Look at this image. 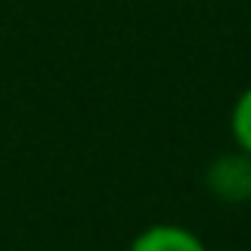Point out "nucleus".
Masks as SVG:
<instances>
[{"label":"nucleus","mask_w":251,"mask_h":251,"mask_svg":"<svg viewBox=\"0 0 251 251\" xmlns=\"http://www.w3.org/2000/svg\"><path fill=\"white\" fill-rule=\"evenodd\" d=\"M207 191L223 203H248L251 201V156L242 153V150H232V153L216 156L207 166Z\"/></svg>","instance_id":"1"},{"label":"nucleus","mask_w":251,"mask_h":251,"mask_svg":"<svg viewBox=\"0 0 251 251\" xmlns=\"http://www.w3.org/2000/svg\"><path fill=\"white\" fill-rule=\"evenodd\" d=\"M127 251H207V245L197 232L178 223H156V226L143 229Z\"/></svg>","instance_id":"2"},{"label":"nucleus","mask_w":251,"mask_h":251,"mask_svg":"<svg viewBox=\"0 0 251 251\" xmlns=\"http://www.w3.org/2000/svg\"><path fill=\"white\" fill-rule=\"evenodd\" d=\"M229 130H232V140L235 150L251 156V86L239 92L232 105V115H229Z\"/></svg>","instance_id":"3"}]
</instances>
